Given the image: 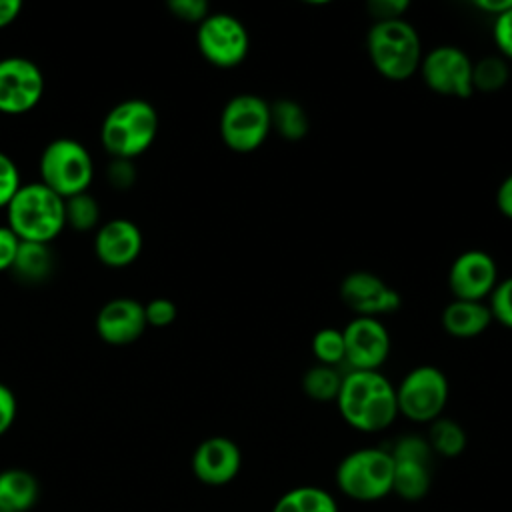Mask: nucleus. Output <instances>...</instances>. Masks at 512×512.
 <instances>
[{"label":"nucleus","instance_id":"obj_1","mask_svg":"<svg viewBox=\"0 0 512 512\" xmlns=\"http://www.w3.org/2000/svg\"><path fill=\"white\" fill-rule=\"evenodd\" d=\"M336 406L354 430L380 432L398 416L396 386L378 370H348L342 376Z\"/></svg>","mask_w":512,"mask_h":512},{"label":"nucleus","instance_id":"obj_2","mask_svg":"<svg viewBox=\"0 0 512 512\" xmlns=\"http://www.w3.org/2000/svg\"><path fill=\"white\" fill-rule=\"evenodd\" d=\"M8 228L24 242L48 244L66 226L64 198L42 182L22 184L6 206Z\"/></svg>","mask_w":512,"mask_h":512},{"label":"nucleus","instance_id":"obj_3","mask_svg":"<svg viewBox=\"0 0 512 512\" xmlns=\"http://www.w3.org/2000/svg\"><path fill=\"white\" fill-rule=\"evenodd\" d=\"M158 134V112L142 98L118 102L104 118L100 140L114 160H132L146 152Z\"/></svg>","mask_w":512,"mask_h":512},{"label":"nucleus","instance_id":"obj_4","mask_svg":"<svg viewBox=\"0 0 512 512\" xmlns=\"http://www.w3.org/2000/svg\"><path fill=\"white\" fill-rule=\"evenodd\" d=\"M366 48L376 72L392 82L410 78L422 62L418 32L404 18L374 22L366 38Z\"/></svg>","mask_w":512,"mask_h":512},{"label":"nucleus","instance_id":"obj_5","mask_svg":"<svg viewBox=\"0 0 512 512\" xmlns=\"http://www.w3.org/2000/svg\"><path fill=\"white\" fill-rule=\"evenodd\" d=\"M394 458L386 448H358L346 454L334 474L338 490L356 502H376L392 492Z\"/></svg>","mask_w":512,"mask_h":512},{"label":"nucleus","instance_id":"obj_6","mask_svg":"<svg viewBox=\"0 0 512 512\" xmlns=\"http://www.w3.org/2000/svg\"><path fill=\"white\" fill-rule=\"evenodd\" d=\"M94 176L92 156L86 146L72 138L52 140L40 156V182L60 198L88 192Z\"/></svg>","mask_w":512,"mask_h":512},{"label":"nucleus","instance_id":"obj_7","mask_svg":"<svg viewBox=\"0 0 512 512\" xmlns=\"http://www.w3.org/2000/svg\"><path fill=\"white\" fill-rule=\"evenodd\" d=\"M270 130V104L256 94L230 98L220 114L222 142L234 152L246 154L260 148Z\"/></svg>","mask_w":512,"mask_h":512},{"label":"nucleus","instance_id":"obj_8","mask_svg":"<svg viewBox=\"0 0 512 512\" xmlns=\"http://www.w3.org/2000/svg\"><path fill=\"white\" fill-rule=\"evenodd\" d=\"M448 402V380L436 366L412 368L396 386L398 414L412 422H434Z\"/></svg>","mask_w":512,"mask_h":512},{"label":"nucleus","instance_id":"obj_9","mask_svg":"<svg viewBox=\"0 0 512 512\" xmlns=\"http://www.w3.org/2000/svg\"><path fill=\"white\" fill-rule=\"evenodd\" d=\"M196 44L200 54L216 68H234L238 66L250 48L248 30L244 24L224 12L208 14L196 32Z\"/></svg>","mask_w":512,"mask_h":512},{"label":"nucleus","instance_id":"obj_10","mask_svg":"<svg viewBox=\"0 0 512 512\" xmlns=\"http://www.w3.org/2000/svg\"><path fill=\"white\" fill-rule=\"evenodd\" d=\"M420 74L424 84L440 94L450 98H470L474 92L472 86V62L456 46H436L422 56Z\"/></svg>","mask_w":512,"mask_h":512},{"label":"nucleus","instance_id":"obj_11","mask_svg":"<svg viewBox=\"0 0 512 512\" xmlns=\"http://www.w3.org/2000/svg\"><path fill=\"white\" fill-rule=\"evenodd\" d=\"M44 94L40 68L22 56L0 60V112L24 114L32 110Z\"/></svg>","mask_w":512,"mask_h":512},{"label":"nucleus","instance_id":"obj_12","mask_svg":"<svg viewBox=\"0 0 512 512\" xmlns=\"http://www.w3.org/2000/svg\"><path fill=\"white\" fill-rule=\"evenodd\" d=\"M344 362L350 370H378L390 354V334L376 318L358 316L342 330Z\"/></svg>","mask_w":512,"mask_h":512},{"label":"nucleus","instance_id":"obj_13","mask_svg":"<svg viewBox=\"0 0 512 512\" xmlns=\"http://www.w3.org/2000/svg\"><path fill=\"white\" fill-rule=\"evenodd\" d=\"M498 284L494 258L484 250H466L458 254L448 270V286L454 300L484 302Z\"/></svg>","mask_w":512,"mask_h":512},{"label":"nucleus","instance_id":"obj_14","mask_svg":"<svg viewBox=\"0 0 512 512\" xmlns=\"http://www.w3.org/2000/svg\"><path fill=\"white\" fill-rule=\"evenodd\" d=\"M340 296L350 310L366 318L394 312L402 302L394 288H390L380 276L366 270L350 272L340 284Z\"/></svg>","mask_w":512,"mask_h":512},{"label":"nucleus","instance_id":"obj_15","mask_svg":"<svg viewBox=\"0 0 512 512\" xmlns=\"http://www.w3.org/2000/svg\"><path fill=\"white\" fill-rule=\"evenodd\" d=\"M240 466V448L226 436H210L202 440L192 454V472L208 486H224L232 482L238 476Z\"/></svg>","mask_w":512,"mask_h":512},{"label":"nucleus","instance_id":"obj_16","mask_svg":"<svg viewBox=\"0 0 512 512\" xmlns=\"http://www.w3.org/2000/svg\"><path fill=\"white\" fill-rule=\"evenodd\" d=\"M144 304L134 298H114L106 302L96 316L98 336L114 346L138 340L146 330Z\"/></svg>","mask_w":512,"mask_h":512},{"label":"nucleus","instance_id":"obj_17","mask_svg":"<svg viewBox=\"0 0 512 512\" xmlns=\"http://www.w3.org/2000/svg\"><path fill=\"white\" fill-rule=\"evenodd\" d=\"M142 242V232L132 220L114 218L98 228L94 252L102 264L122 268L138 258Z\"/></svg>","mask_w":512,"mask_h":512},{"label":"nucleus","instance_id":"obj_18","mask_svg":"<svg viewBox=\"0 0 512 512\" xmlns=\"http://www.w3.org/2000/svg\"><path fill=\"white\" fill-rule=\"evenodd\" d=\"M492 322L488 304L470 300H452L442 312V326L454 338H476Z\"/></svg>","mask_w":512,"mask_h":512},{"label":"nucleus","instance_id":"obj_19","mask_svg":"<svg viewBox=\"0 0 512 512\" xmlns=\"http://www.w3.org/2000/svg\"><path fill=\"white\" fill-rule=\"evenodd\" d=\"M38 480L22 468L0 472V512H26L36 504Z\"/></svg>","mask_w":512,"mask_h":512},{"label":"nucleus","instance_id":"obj_20","mask_svg":"<svg viewBox=\"0 0 512 512\" xmlns=\"http://www.w3.org/2000/svg\"><path fill=\"white\" fill-rule=\"evenodd\" d=\"M432 482V464L414 462V460H394V476H392V492L406 500L418 502L422 500Z\"/></svg>","mask_w":512,"mask_h":512},{"label":"nucleus","instance_id":"obj_21","mask_svg":"<svg viewBox=\"0 0 512 512\" xmlns=\"http://www.w3.org/2000/svg\"><path fill=\"white\" fill-rule=\"evenodd\" d=\"M272 512H338V504L320 486H296L274 502Z\"/></svg>","mask_w":512,"mask_h":512},{"label":"nucleus","instance_id":"obj_22","mask_svg":"<svg viewBox=\"0 0 512 512\" xmlns=\"http://www.w3.org/2000/svg\"><path fill=\"white\" fill-rule=\"evenodd\" d=\"M12 270L18 278L26 282L44 280L52 270V252L48 244L20 240Z\"/></svg>","mask_w":512,"mask_h":512},{"label":"nucleus","instance_id":"obj_23","mask_svg":"<svg viewBox=\"0 0 512 512\" xmlns=\"http://www.w3.org/2000/svg\"><path fill=\"white\" fill-rule=\"evenodd\" d=\"M270 122L272 130H276L286 140H302L308 132V116L304 108L288 98L276 100L270 104Z\"/></svg>","mask_w":512,"mask_h":512},{"label":"nucleus","instance_id":"obj_24","mask_svg":"<svg viewBox=\"0 0 512 512\" xmlns=\"http://www.w3.org/2000/svg\"><path fill=\"white\" fill-rule=\"evenodd\" d=\"M428 444L434 454L444 456V458H456L464 452L466 448V432L464 428L450 420V418H436L430 422V432H428Z\"/></svg>","mask_w":512,"mask_h":512},{"label":"nucleus","instance_id":"obj_25","mask_svg":"<svg viewBox=\"0 0 512 512\" xmlns=\"http://www.w3.org/2000/svg\"><path fill=\"white\" fill-rule=\"evenodd\" d=\"M342 376L334 366L316 364L306 370L302 378V388L308 398L316 402H336V396L340 392Z\"/></svg>","mask_w":512,"mask_h":512},{"label":"nucleus","instance_id":"obj_26","mask_svg":"<svg viewBox=\"0 0 512 512\" xmlns=\"http://www.w3.org/2000/svg\"><path fill=\"white\" fill-rule=\"evenodd\" d=\"M508 80L506 60L498 56H488L472 64V86L482 92H496Z\"/></svg>","mask_w":512,"mask_h":512},{"label":"nucleus","instance_id":"obj_27","mask_svg":"<svg viewBox=\"0 0 512 512\" xmlns=\"http://www.w3.org/2000/svg\"><path fill=\"white\" fill-rule=\"evenodd\" d=\"M64 214H66V226H72L74 230H92L100 218L98 202L88 192L66 198Z\"/></svg>","mask_w":512,"mask_h":512},{"label":"nucleus","instance_id":"obj_28","mask_svg":"<svg viewBox=\"0 0 512 512\" xmlns=\"http://www.w3.org/2000/svg\"><path fill=\"white\" fill-rule=\"evenodd\" d=\"M312 352L318 364L338 366L344 362V336L342 330L322 328L312 336Z\"/></svg>","mask_w":512,"mask_h":512},{"label":"nucleus","instance_id":"obj_29","mask_svg":"<svg viewBox=\"0 0 512 512\" xmlns=\"http://www.w3.org/2000/svg\"><path fill=\"white\" fill-rule=\"evenodd\" d=\"M390 454L394 460H414V462H426V464H432V456H434L428 440L416 434L398 438L390 448Z\"/></svg>","mask_w":512,"mask_h":512},{"label":"nucleus","instance_id":"obj_30","mask_svg":"<svg viewBox=\"0 0 512 512\" xmlns=\"http://www.w3.org/2000/svg\"><path fill=\"white\" fill-rule=\"evenodd\" d=\"M492 320L512 330V276L504 282H498L488 302Z\"/></svg>","mask_w":512,"mask_h":512},{"label":"nucleus","instance_id":"obj_31","mask_svg":"<svg viewBox=\"0 0 512 512\" xmlns=\"http://www.w3.org/2000/svg\"><path fill=\"white\" fill-rule=\"evenodd\" d=\"M20 186L22 180L16 162L8 154L0 152V208H6L10 204Z\"/></svg>","mask_w":512,"mask_h":512},{"label":"nucleus","instance_id":"obj_32","mask_svg":"<svg viewBox=\"0 0 512 512\" xmlns=\"http://www.w3.org/2000/svg\"><path fill=\"white\" fill-rule=\"evenodd\" d=\"M176 304L168 298H154L150 302L144 304V316H146V324L154 326V328H164L170 326L176 320Z\"/></svg>","mask_w":512,"mask_h":512},{"label":"nucleus","instance_id":"obj_33","mask_svg":"<svg viewBox=\"0 0 512 512\" xmlns=\"http://www.w3.org/2000/svg\"><path fill=\"white\" fill-rule=\"evenodd\" d=\"M492 36L498 50L512 60V6L494 18Z\"/></svg>","mask_w":512,"mask_h":512},{"label":"nucleus","instance_id":"obj_34","mask_svg":"<svg viewBox=\"0 0 512 512\" xmlns=\"http://www.w3.org/2000/svg\"><path fill=\"white\" fill-rule=\"evenodd\" d=\"M168 8L176 18L196 24H200L210 14L208 4L204 0H170Z\"/></svg>","mask_w":512,"mask_h":512},{"label":"nucleus","instance_id":"obj_35","mask_svg":"<svg viewBox=\"0 0 512 512\" xmlns=\"http://www.w3.org/2000/svg\"><path fill=\"white\" fill-rule=\"evenodd\" d=\"M368 8L376 18V22H382V20L402 18V14L410 8V4L406 0H372Z\"/></svg>","mask_w":512,"mask_h":512},{"label":"nucleus","instance_id":"obj_36","mask_svg":"<svg viewBox=\"0 0 512 512\" xmlns=\"http://www.w3.org/2000/svg\"><path fill=\"white\" fill-rule=\"evenodd\" d=\"M18 246L20 238L8 226H0V272L12 270Z\"/></svg>","mask_w":512,"mask_h":512},{"label":"nucleus","instance_id":"obj_37","mask_svg":"<svg viewBox=\"0 0 512 512\" xmlns=\"http://www.w3.org/2000/svg\"><path fill=\"white\" fill-rule=\"evenodd\" d=\"M16 420V396L14 392L0 382V436L14 424Z\"/></svg>","mask_w":512,"mask_h":512},{"label":"nucleus","instance_id":"obj_38","mask_svg":"<svg viewBox=\"0 0 512 512\" xmlns=\"http://www.w3.org/2000/svg\"><path fill=\"white\" fill-rule=\"evenodd\" d=\"M496 206L498 210L512 220V174H508L496 192Z\"/></svg>","mask_w":512,"mask_h":512},{"label":"nucleus","instance_id":"obj_39","mask_svg":"<svg viewBox=\"0 0 512 512\" xmlns=\"http://www.w3.org/2000/svg\"><path fill=\"white\" fill-rule=\"evenodd\" d=\"M20 10H22V4L18 0H0V28L14 22Z\"/></svg>","mask_w":512,"mask_h":512},{"label":"nucleus","instance_id":"obj_40","mask_svg":"<svg viewBox=\"0 0 512 512\" xmlns=\"http://www.w3.org/2000/svg\"><path fill=\"white\" fill-rule=\"evenodd\" d=\"M476 8H480L482 12L490 14L492 18H496L498 14H502L506 8L512 6V0H478L474 2Z\"/></svg>","mask_w":512,"mask_h":512}]
</instances>
